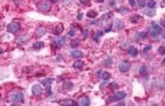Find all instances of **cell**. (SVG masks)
I'll return each mask as SVG.
<instances>
[{
  "label": "cell",
  "mask_w": 165,
  "mask_h": 106,
  "mask_svg": "<svg viewBox=\"0 0 165 106\" xmlns=\"http://www.w3.org/2000/svg\"><path fill=\"white\" fill-rule=\"evenodd\" d=\"M158 52L162 55V56H163V55L165 54V47L163 45H162V46H160V47L158 48Z\"/></svg>",
  "instance_id": "8d00e7d4"
},
{
  "label": "cell",
  "mask_w": 165,
  "mask_h": 106,
  "mask_svg": "<svg viewBox=\"0 0 165 106\" xmlns=\"http://www.w3.org/2000/svg\"><path fill=\"white\" fill-rule=\"evenodd\" d=\"M112 27H113V24H110V25H109L107 27H106V28H105V29H104V32H105V33H109V32L111 31Z\"/></svg>",
  "instance_id": "f35d334b"
},
{
  "label": "cell",
  "mask_w": 165,
  "mask_h": 106,
  "mask_svg": "<svg viewBox=\"0 0 165 106\" xmlns=\"http://www.w3.org/2000/svg\"><path fill=\"white\" fill-rule=\"evenodd\" d=\"M152 45H148V46H145L144 49H143V52L145 53V52H148L149 51H151L152 50Z\"/></svg>",
  "instance_id": "74e56055"
},
{
  "label": "cell",
  "mask_w": 165,
  "mask_h": 106,
  "mask_svg": "<svg viewBox=\"0 0 165 106\" xmlns=\"http://www.w3.org/2000/svg\"><path fill=\"white\" fill-rule=\"evenodd\" d=\"M112 64H113V58L111 56H109V57H107V58H105L104 60V65L105 67H110Z\"/></svg>",
  "instance_id": "ac0fdd59"
},
{
  "label": "cell",
  "mask_w": 165,
  "mask_h": 106,
  "mask_svg": "<svg viewBox=\"0 0 165 106\" xmlns=\"http://www.w3.org/2000/svg\"><path fill=\"white\" fill-rule=\"evenodd\" d=\"M24 38V36L18 37V38L16 39V41L17 42L18 44H22V43H23V42H25V41H27V39H29V37H27L26 38Z\"/></svg>",
  "instance_id": "4dcf8cb0"
},
{
  "label": "cell",
  "mask_w": 165,
  "mask_h": 106,
  "mask_svg": "<svg viewBox=\"0 0 165 106\" xmlns=\"http://www.w3.org/2000/svg\"><path fill=\"white\" fill-rule=\"evenodd\" d=\"M53 82V79L52 78H46V79H44L42 81V84L45 86H48V85H51Z\"/></svg>",
  "instance_id": "484cf974"
},
{
  "label": "cell",
  "mask_w": 165,
  "mask_h": 106,
  "mask_svg": "<svg viewBox=\"0 0 165 106\" xmlns=\"http://www.w3.org/2000/svg\"><path fill=\"white\" fill-rule=\"evenodd\" d=\"M87 16L88 18H91V19H94L96 18L97 16H98V12L96 10H94V9H91L87 13Z\"/></svg>",
  "instance_id": "e0dca14e"
},
{
  "label": "cell",
  "mask_w": 165,
  "mask_h": 106,
  "mask_svg": "<svg viewBox=\"0 0 165 106\" xmlns=\"http://www.w3.org/2000/svg\"><path fill=\"white\" fill-rule=\"evenodd\" d=\"M146 72H147V68H146V66L141 65L140 67H139V73L140 75H145V74H146Z\"/></svg>",
  "instance_id": "83f0119b"
},
{
  "label": "cell",
  "mask_w": 165,
  "mask_h": 106,
  "mask_svg": "<svg viewBox=\"0 0 165 106\" xmlns=\"http://www.w3.org/2000/svg\"><path fill=\"white\" fill-rule=\"evenodd\" d=\"M116 96L117 97L118 100H122V99H124L126 97H127V93L125 92H122V91H120V92H117L116 93Z\"/></svg>",
  "instance_id": "7402d4cb"
},
{
  "label": "cell",
  "mask_w": 165,
  "mask_h": 106,
  "mask_svg": "<svg viewBox=\"0 0 165 106\" xmlns=\"http://www.w3.org/2000/svg\"><path fill=\"white\" fill-rule=\"evenodd\" d=\"M103 34H104V33H103L101 30H98V31H97V33H96V34H95V35H94V37H93L94 40H95V41L99 40V38L102 36Z\"/></svg>",
  "instance_id": "f1b7e54d"
},
{
  "label": "cell",
  "mask_w": 165,
  "mask_h": 106,
  "mask_svg": "<svg viewBox=\"0 0 165 106\" xmlns=\"http://www.w3.org/2000/svg\"><path fill=\"white\" fill-rule=\"evenodd\" d=\"M37 8H38L39 11L42 12V13L49 12L51 9V2H48V1H42V2L38 3Z\"/></svg>",
  "instance_id": "7a4b0ae2"
},
{
  "label": "cell",
  "mask_w": 165,
  "mask_h": 106,
  "mask_svg": "<svg viewBox=\"0 0 165 106\" xmlns=\"http://www.w3.org/2000/svg\"><path fill=\"white\" fill-rule=\"evenodd\" d=\"M101 78H102L104 81H109L110 78H111V75H110L109 72L104 71V72L102 73V75H101Z\"/></svg>",
  "instance_id": "cb8c5ba5"
},
{
  "label": "cell",
  "mask_w": 165,
  "mask_h": 106,
  "mask_svg": "<svg viewBox=\"0 0 165 106\" xmlns=\"http://www.w3.org/2000/svg\"><path fill=\"white\" fill-rule=\"evenodd\" d=\"M147 7L149 9H154L155 6H156V2H155V0H149L148 3L146 4Z\"/></svg>",
  "instance_id": "f546056e"
},
{
  "label": "cell",
  "mask_w": 165,
  "mask_h": 106,
  "mask_svg": "<svg viewBox=\"0 0 165 106\" xmlns=\"http://www.w3.org/2000/svg\"><path fill=\"white\" fill-rule=\"evenodd\" d=\"M62 104L64 106H74V105H76L77 104H76L74 100L69 99V98H66V99H64L62 102Z\"/></svg>",
  "instance_id": "5bb4252c"
},
{
  "label": "cell",
  "mask_w": 165,
  "mask_h": 106,
  "mask_svg": "<svg viewBox=\"0 0 165 106\" xmlns=\"http://www.w3.org/2000/svg\"><path fill=\"white\" fill-rule=\"evenodd\" d=\"M66 41H67V38L65 36L58 37V38H54L51 45H53V46H55L56 48H60L66 43Z\"/></svg>",
  "instance_id": "277c9868"
},
{
  "label": "cell",
  "mask_w": 165,
  "mask_h": 106,
  "mask_svg": "<svg viewBox=\"0 0 165 106\" xmlns=\"http://www.w3.org/2000/svg\"><path fill=\"white\" fill-rule=\"evenodd\" d=\"M21 29V26L19 23L17 22H11L9 23L8 27H7V30L9 33H11V34H16L17 33L19 30Z\"/></svg>",
  "instance_id": "5b68a950"
},
{
  "label": "cell",
  "mask_w": 165,
  "mask_h": 106,
  "mask_svg": "<svg viewBox=\"0 0 165 106\" xmlns=\"http://www.w3.org/2000/svg\"><path fill=\"white\" fill-rule=\"evenodd\" d=\"M69 36H74L75 35V31L74 30H70L69 32Z\"/></svg>",
  "instance_id": "f6af8a7d"
},
{
  "label": "cell",
  "mask_w": 165,
  "mask_h": 106,
  "mask_svg": "<svg viewBox=\"0 0 165 106\" xmlns=\"http://www.w3.org/2000/svg\"><path fill=\"white\" fill-rule=\"evenodd\" d=\"M128 2H129L130 5H131L132 7H135V5H136L135 0H128Z\"/></svg>",
  "instance_id": "60d3db41"
},
{
  "label": "cell",
  "mask_w": 165,
  "mask_h": 106,
  "mask_svg": "<svg viewBox=\"0 0 165 106\" xmlns=\"http://www.w3.org/2000/svg\"><path fill=\"white\" fill-rule=\"evenodd\" d=\"M83 16H84V14H83V13H79L78 16H77V20H79V21L82 20Z\"/></svg>",
  "instance_id": "b9f144b4"
},
{
  "label": "cell",
  "mask_w": 165,
  "mask_h": 106,
  "mask_svg": "<svg viewBox=\"0 0 165 106\" xmlns=\"http://www.w3.org/2000/svg\"><path fill=\"white\" fill-rule=\"evenodd\" d=\"M49 1L52 4H56V3L59 2V0H49Z\"/></svg>",
  "instance_id": "bcb514c9"
},
{
  "label": "cell",
  "mask_w": 165,
  "mask_h": 106,
  "mask_svg": "<svg viewBox=\"0 0 165 106\" xmlns=\"http://www.w3.org/2000/svg\"><path fill=\"white\" fill-rule=\"evenodd\" d=\"M144 14L148 16L149 17H153L155 15H156V10H154L153 9H145L144 11Z\"/></svg>",
  "instance_id": "44dd1931"
},
{
  "label": "cell",
  "mask_w": 165,
  "mask_h": 106,
  "mask_svg": "<svg viewBox=\"0 0 165 106\" xmlns=\"http://www.w3.org/2000/svg\"><path fill=\"white\" fill-rule=\"evenodd\" d=\"M42 93H43L42 87L39 84H34V86H32V93H33L34 96L39 97V96H40V95L42 94Z\"/></svg>",
  "instance_id": "52a82bcc"
},
{
  "label": "cell",
  "mask_w": 165,
  "mask_h": 106,
  "mask_svg": "<svg viewBox=\"0 0 165 106\" xmlns=\"http://www.w3.org/2000/svg\"><path fill=\"white\" fill-rule=\"evenodd\" d=\"M113 16H114V14H113V12L109 11V12H108V13L104 14V15H103L102 21H104V22H105V21H107L109 19L112 18Z\"/></svg>",
  "instance_id": "2e32d148"
},
{
  "label": "cell",
  "mask_w": 165,
  "mask_h": 106,
  "mask_svg": "<svg viewBox=\"0 0 165 106\" xmlns=\"http://www.w3.org/2000/svg\"><path fill=\"white\" fill-rule=\"evenodd\" d=\"M9 100L14 103H23L24 95L22 92H14L9 94Z\"/></svg>",
  "instance_id": "6da1fadb"
},
{
  "label": "cell",
  "mask_w": 165,
  "mask_h": 106,
  "mask_svg": "<svg viewBox=\"0 0 165 106\" xmlns=\"http://www.w3.org/2000/svg\"><path fill=\"white\" fill-rule=\"evenodd\" d=\"M123 27H124V23H123L122 21L119 20V19L116 20V21H115V28H116V30L122 29Z\"/></svg>",
  "instance_id": "9a60e30c"
},
{
  "label": "cell",
  "mask_w": 165,
  "mask_h": 106,
  "mask_svg": "<svg viewBox=\"0 0 165 106\" xmlns=\"http://www.w3.org/2000/svg\"><path fill=\"white\" fill-rule=\"evenodd\" d=\"M46 34V28L45 27H42V26H40V27H37L35 30V35L37 38H41L43 37L45 34Z\"/></svg>",
  "instance_id": "9c48e42d"
},
{
  "label": "cell",
  "mask_w": 165,
  "mask_h": 106,
  "mask_svg": "<svg viewBox=\"0 0 165 106\" xmlns=\"http://www.w3.org/2000/svg\"><path fill=\"white\" fill-rule=\"evenodd\" d=\"M84 62L80 61V60H78V61H75L74 63V68H77V69H80V68H82L84 67Z\"/></svg>",
  "instance_id": "d6986e66"
},
{
  "label": "cell",
  "mask_w": 165,
  "mask_h": 106,
  "mask_svg": "<svg viewBox=\"0 0 165 106\" xmlns=\"http://www.w3.org/2000/svg\"><path fill=\"white\" fill-rule=\"evenodd\" d=\"M104 1V0H97V2H98V3H103Z\"/></svg>",
  "instance_id": "7dc6e473"
},
{
  "label": "cell",
  "mask_w": 165,
  "mask_h": 106,
  "mask_svg": "<svg viewBox=\"0 0 165 106\" xmlns=\"http://www.w3.org/2000/svg\"><path fill=\"white\" fill-rule=\"evenodd\" d=\"M118 12L120 14H122V15H125V14H127L128 12V9L124 6H122L121 8L118 9Z\"/></svg>",
  "instance_id": "1f68e13d"
},
{
  "label": "cell",
  "mask_w": 165,
  "mask_h": 106,
  "mask_svg": "<svg viewBox=\"0 0 165 106\" xmlns=\"http://www.w3.org/2000/svg\"><path fill=\"white\" fill-rule=\"evenodd\" d=\"M71 55L74 58H80L81 56H83V53L80 51H78V50H75V51H73L71 52Z\"/></svg>",
  "instance_id": "ffe728a7"
},
{
  "label": "cell",
  "mask_w": 165,
  "mask_h": 106,
  "mask_svg": "<svg viewBox=\"0 0 165 106\" xmlns=\"http://www.w3.org/2000/svg\"><path fill=\"white\" fill-rule=\"evenodd\" d=\"M80 2L82 4H85V5H87L89 4L90 3V0H80Z\"/></svg>",
  "instance_id": "ab89813d"
},
{
  "label": "cell",
  "mask_w": 165,
  "mask_h": 106,
  "mask_svg": "<svg viewBox=\"0 0 165 106\" xmlns=\"http://www.w3.org/2000/svg\"><path fill=\"white\" fill-rule=\"evenodd\" d=\"M63 29H64L63 24H62V23H58V24H56V25L54 27L53 29H52V34H53L54 35H56V36L60 35V34L63 33Z\"/></svg>",
  "instance_id": "ba28073f"
},
{
  "label": "cell",
  "mask_w": 165,
  "mask_h": 106,
  "mask_svg": "<svg viewBox=\"0 0 165 106\" xmlns=\"http://www.w3.org/2000/svg\"><path fill=\"white\" fill-rule=\"evenodd\" d=\"M137 4L140 8H144L146 5V2H145V0H138L137 1Z\"/></svg>",
  "instance_id": "d6a6232c"
},
{
  "label": "cell",
  "mask_w": 165,
  "mask_h": 106,
  "mask_svg": "<svg viewBox=\"0 0 165 106\" xmlns=\"http://www.w3.org/2000/svg\"><path fill=\"white\" fill-rule=\"evenodd\" d=\"M149 32L152 37H157L163 33V28L157 24L152 23V25L149 27Z\"/></svg>",
  "instance_id": "3957f363"
},
{
  "label": "cell",
  "mask_w": 165,
  "mask_h": 106,
  "mask_svg": "<svg viewBox=\"0 0 165 106\" xmlns=\"http://www.w3.org/2000/svg\"><path fill=\"white\" fill-rule=\"evenodd\" d=\"M135 38H136V40H143L147 38V34L145 32H139L135 34Z\"/></svg>",
  "instance_id": "7c38bea8"
},
{
  "label": "cell",
  "mask_w": 165,
  "mask_h": 106,
  "mask_svg": "<svg viewBox=\"0 0 165 106\" xmlns=\"http://www.w3.org/2000/svg\"><path fill=\"white\" fill-rule=\"evenodd\" d=\"M0 97H1V94H0Z\"/></svg>",
  "instance_id": "c3c4849f"
},
{
  "label": "cell",
  "mask_w": 165,
  "mask_h": 106,
  "mask_svg": "<svg viewBox=\"0 0 165 106\" xmlns=\"http://www.w3.org/2000/svg\"><path fill=\"white\" fill-rule=\"evenodd\" d=\"M109 87L110 88L112 91H114V90H116V89L118 88V84L116 83V82H112V83H110L109 85Z\"/></svg>",
  "instance_id": "e575fe53"
},
{
  "label": "cell",
  "mask_w": 165,
  "mask_h": 106,
  "mask_svg": "<svg viewBox=\"0 0 165 106\" xmlns=\"http://www.w3.org/2000/svg\"><path fill=\"white\" fill-rule=\"evenodd\" d=\"M109 6H111V7H114L115 5H116V0H110V1H109Z\"/></svg>",
  "instance_id": "ee69618b"
},
{
  "label": "cell",
  "mask_w": 165,
  "mask_h": 106,
  "mask_svg": "<svg viewBox=\"0 0 165 106\" xmlns=\"http://www.w3.org/2000/svg\"><path fill=\"white\" fill-rule=\"evenodd\" d=\"M140 19H141L140 16H139V15H134L132 17H130V21H131L132 23H137Z\"/></svg>",
  "instance_id": "d4e9b609"
},
{
  "label": "cell",
  "mask_w": 165,
  "mask_h": 106,
  "mask_svg": "<svg viewBox=\"0 0 165 106\" xmlns=\"http://www.w3.org/2000/svg\"><path fill=\"white\" fill-rule=\"evenodd\" d=\"M73 87H74V84H73V82H71V81H65L64 83H63V88L66 91L72 90V89H73Z\"/></svg>",
  "instance_id": "8fae6325"
},
{
  "label": "cell",
  "mask_w": 165,
  "mask_h": 106,
  "mask_svg": "<svg viewBox=\"0 0 165 106\" xmlns=\"http://www.w3.org/2000/svg\"><path fill=\"white\" fill-rule=\"evenodd\" d=\"M45 90H46V94L48 96H51L52 95V91H51V85H48V86H45Z\"/></svg>",
  "instance_id": "836d02e7"
},
{
  "label": "cell",
  "mask_w": 165,
  "mask_h": 106,
  "mask_svg": "<svg viewBox=\"0 0 165 106\" xmlns=\"http://www.w3.org/2000/svg\"><path fill=\"white\" fill-rule=\"evenodd\" d=\"M82 35L83 37H84V38H86L87 37V35H88V30H84V31L82 32Z\"/></svg>",
  "instance_id": "7bdbcfd3"
},
{
  "label": "cell",
  "mask_w": 165,
  "mask_h": 106,
  "mask_svg": "<svg viewBox=\"0 0 165 106\" xmlns=\"http://www.w3.org/2000/svg\"><path fill=\"white\" fill-rule=\"evenodd\" d=\"M79 104L81 106H89L90 99L87 97V96H83V97L79 98Z\"/></svg>",
  "instance_id": "30bf717a"
},
{
  "label": "cell",
  "mask_w": 165,
  "mask_h": 106,
  "mask_svg": "<svg viewBox=\"0 0 165 106\" xmlns=\"http://www.w3.org/2000/svg\"><path fill=\"white\" fill-rule=\"evenodd\" d=\"M127 52H128V54L132 56H136L139 53L137 48H135L134 46H132V45L128 47V49H127Z\"/></svg>",
  "instance_id": "4fadbf2b"
},
{
  "label": "cell",
  "mask_w": 165,
  "mask_h": 106,
  "mask_svg": "<svg viewBox=\"0 0 165 106\" xmlns=\"http://www.w3.org/2000/svg\"><path fill=\"white\" fill-rule=\"evenodd\" d=\"M131 68V63L128 61H123L119 65V70L121 73H126Z\"/></svg>",
  "instance_id": "8992f818"
},
{
  "label": "cell",
  "mask_w": 165,
  "mask_h": 106,
  "mask_svg": "<svg viewBox=\"0 0 165 106\" xmlns=\"http://www.w3.org/2000/svg\"><path fill=\"white\" fill-rule=\"evenodd\" d=\"M44 46H45V43L42 42V41H38V42H35V43L34 44V48L35 50H40V49H42Z\"/></svg>",
  "instance_id": "603a6c76"
},
{
  "label": "cell",
  "mask_w": 165,
  "mask_h": 106,
  "mask_svg": "<svg viewBox=\"0 0 165 106\" xmlns=\"http://www.w3.org/2000/svg\"><path fill=\"white\" fill-rule=\"evenodd\" d=\"M117 100H118V98H117V97H116V95H111V96H109V101L110 102V103L116 102Z\"/></svg>",
  "instance_id": "d590c367"
},
{
  "label": "cell",
  "mask_w": 165,
  "mask_h": 106,
  "mask_svg": "<svg viewBox=\"0 0 165 106\" xmlns=\"http://www.w3.org/2000/svg\"><path fill=\"white\" fill-rule=\"evenodd\" d=\"M79 45H80V40H79V39H76V38H74V39L71 40V42H70V46H71L72 48L78 47Z\"/></svg>",
  "instance_id": "4316f807"
}]
</instances>
